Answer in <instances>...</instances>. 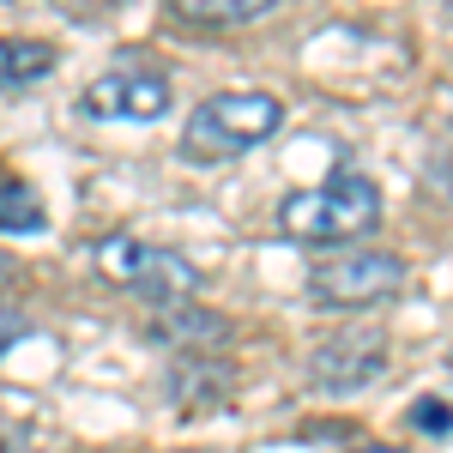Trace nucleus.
Returning <instances> with one entry per match:
<instances>
[{"instance_id":"1","label":"nucleus","mask_w":453,"mask_h":453,"mask_svg":"<svg viewBox=\"0 0 453 453\" xmlns=\"http://www.w3.org/2000/svg\"><path fill=\"white\" fill-rule=\"evenodd\" d=\"M279 224L290 242H314V248H345L357 236H369L381 224V188L369 175H333L320 188H296L279 206Z\"/></svg>"},{"instance_id":"2","label":"nucleus","mask_w":453,"mask_h":453,"mask_svg":"<svg viewBox=\"0 0 453 453\" xmlns=\"http://www.w3.org/2000/svg\"><path fill=\"white\" fill-rule=\"evenodd\" d=\"M284 127V104L273 91H218L206 104H194L181 127V157L194 164H230L254 145H266Z\"/></svg>"},{"instance_id":"3","label":"nucleus","mask_w":453,"mask_h":453,"mask_svg":"<svg viewBox=\"0 0 453 453\" xmlns=\"http://www.w3.org/2000/svg\"><path fill=\"white\" fill-rule=\"evenodd\" d=\"M97 273H104L109 284L145 296V303H164V309L188 303V296L200 290V273H194L181 254L151 248V242H140V236H104V242H97Z\"/></svg>"},{"instance_id":"4","label":"nucleus","mask_w":453,"mask_h":453,"mask_svg":"<svg viewBox=\"0 0 453 453\" xmlns=\"http://www.w3.org/2000/svg\"><path fill=\"white\" fill-rule=\"evenodd\" d=\"M399 290H405V260L381 248H350L309 273V296L320 309H375Z\"/></svg>"},{"instance_id":"5","label":"nucleus","mask_w":453,"mask_h":453,"mask_svg":"<svg viewBox=\"0 0 453 453\" xmlns=\"http://www.w3.org/2000/svg\"><path fill=\"white\" fill-rule=\"evenodd\" d=\"M381 369H387L381 326H345V333H333V339L309 357V381L320 387V393H333V399L375 387V381H381Z\"/></svg>"},{"instance_id":"6","label":"nucleus","mask_w":453,"mask_h":453,"mask_svg":"<svg viewBox=\"0 0 453 453\" xmlns=\"http://www.w3.org/2000/svg\"><path fill=\"white\" fill-rule=\"evenodd\" d=\"M79 109L91 121H151V115L170 109V85L157 73H104V79L85 85Z\"/></svg>"},{"instance_id":"7","label":"nucleus","mask_w":453,"mask_h":453,"mask_svg":"<svg viewBox=\"0 0 453 453\" xmlns=\"http://www.w3.org/2000/svg\"><path fill=\"white\" fill-rule=\"evenodd\" d=\"M49 67H55L49 42H12V36H0V91H19V85L42 79Z\"/></svg>"},{"instance_id":"8","label":"nucleus","mask_w":453,"mask_h":453,"mask_svg":"<svg viewBox=\"0 0 453 453\" xmlns=\"http://www.w3.org/2000/svg\"><path fill=\"white\" fill-rule=\"evenodd\" d=\"M224 333H230V320L200 314V309H188V303H175V309L157 314V339H181V345H218Z\"/></svg>"},{"instance_id":"9","label":"nucleus","mask_w":453,"mask_h":453,"mask_svg":"<svg viewBox=\"0 0 453 453\" xmlns=\"http://www.w3.org/2000/svg\"><path fill=\"white\" fill-rule=\"evenodd\" d=\"M0 230H12V236L49 230V211H42V200L31 194V181H0Z\"/></svg>"},{"instance_id":"10","label":"nucleus","mask_w":453,"mask_h":453,"mask_svg":"<svg viewBox=\"0 0 453 453\" xmlns=\"http://www.w3.org/2000/svg\"><path fill=\"white\" fill-rule=\"evenodd\" d=\"M170 6L194 25H248V19L273 12L279 0H170Z\"/></svg>"},{"instance_id":"11","label":"nucleus","mask_w":453,"mask_h":453,"mask_svg":"<svg viewBox=\"0 0 453 453\" xmlns=\"http://www.w3.org/2000/svg\"><path fill=\"white\" fill-rule=\"evenodd\" d=\"M405 423L418 429V435H453V393H423V399H411V411H405Z\"/></svg>"},{"instance_id":"12","label":"nucleus","mask_w":453,"mask_h":453,"mask_svg":"<svg viewBox=\"0 0 453 453\" xmlns=\"http://www.w3.org/2000/svg\"><path fill=\"white\" fill-rule=\"evenodd\" d=\"M19 333H25V326H19V314H12V309H0V350L12 345V339H19Z\"/></svg>"},{"instance_id":"13","label":"nucleus","mask_w":453,"mask_h":453,"mask_svg":"<svg viewBox=\"0 0 453 453\" xmlns=\"http://www.w3.org/2000/svg\"><path fill=\"white\" fill-rule=\"evenodd\" d=\"M6 279H12V260H6V254H0V284H6Z\"/></svg>"},{"instance_id":"14","label":"nucleus","mask_w":453,"mask_h":453,"mask_svg":"<svg viewBox=\"0 0 453 453\" xmlns=\"http://www.w3.org/2000/svg\"><path fill=\"white\" fill-rule=\"evenodd\" d=\"M350 453H399V448H350Z\"/></svg>"}]
</instances>
